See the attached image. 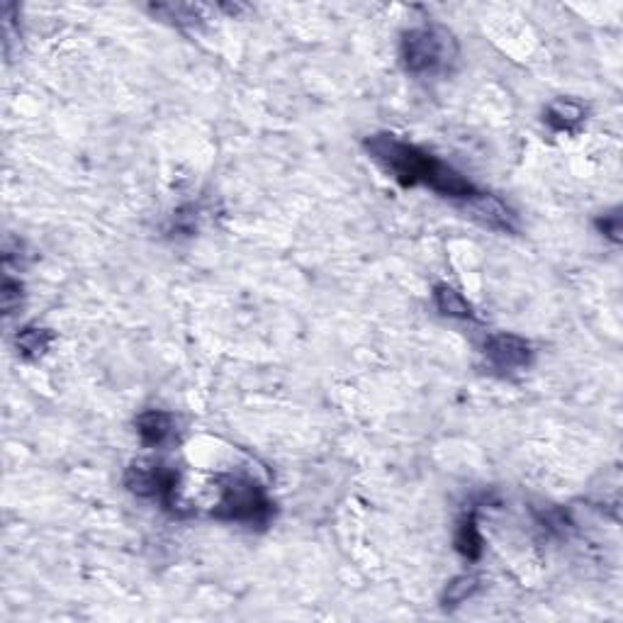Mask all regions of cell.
Wrapping results in <instances>:
<instances>
[{
	"instance_id": "8fae6325",
	"label": "cell",
	"mask_w": 623,
	"mask_h": 623,
	"mask_svg": "<svg viewBox=\"0 0 623 623\" xmlns=\"http://www.w3.org/2000/svg\"><path fill=\"white\" fill-rule=\"evenodd\" d=\"M52 341H54L52 331L42 327H25L20 329L18 336H15V346H18L20 356L27 358V361L42 358L44 353L49 351V346H52Z\"/></svg>"
},
{
	"instance_id": "9c48e42d",
	"label": "cell",
	"mask_w": 623,
	"mask_h": 623,
	"mask_svg": "<svg viewBox=\"0 0 623 623\" xmlns=\"http://www.w3.org/2000/svg\"><path fill=\"white\" fill-rule=\"evenodd\" d=\"M434 305L436 310L448 319H463V322H468V319L473 322V319H477L475 307L465 300V295L460 293V290H456L448 283H439L434 288Z\"/></svg>"
},
{
	"instance_id": "7a4b0ae2",
	"label": "cell",
	"mask_w": 623,
	"mask_h": 623,
	"mask_svg": "<svg viewBox=\"0 0 623 623\" xmlns=\"http://www.w3.org/2000/svg\"><path fill=\"white\" fill-rule=\"evenodd\" d=\"M217 499L212 516L229 524H244L263 529L275 516V504L266 487L258 485L249 475H217Z\"/></svg>"
},
{
	"instance_id": "30bf717a",
	"label": "cell",
	"mask_w": 623,
	"mask_h": 623,
	"mask_svg": "<svg viewBox=\"0 0 623 623\" xmlns=\"http://www.w3.org/2000/svg\"><path fill=\"white\" fill-rule=\"evenodd\" d=\"M482 533L480 526H477V516L475 512L465 514L463 519L458 521V529H456V550L463 558L468 560H480L482 555Z\"/></svg>"
},
{
	"instance_id": "5b68a950",
	"label": "cell",
	"mask_w": 623,
	"mask_h": 623,
	"mask_svg": "<svg viewBox=\"0 0 623 623\" xmlns=\"http://www.w3.org/2000/svg\"><path fill=\"white\" fill-rule=\"evenodd\" d=\"M485 356L497 370L514 373V370H524L531 366L533 346L524 339V336L509 334V331H499V334L487 336Z\"/></svg>"
},
{
	"instance_id": "7c38bea8",
	"label": "cell",
	"mask_w": 623,
	"mask_h": 623,
	"mask_svg": "<svg viewBox=\"0 0 623 623\" xmlns=\"http://www.w3.org/2000/svg\"><path fill=\"white\" fill-rule=\"evenodd\" d=\"M480 589V577L477 575H458L453 577L451 582L446 585V592H443V606L446 609H456V606L465 604L470 597Z\"/></svg>"
},
{
	"instance_id": "5bb4252c",
	"label": "cell",
	"mask_w": 623,
	"mask_h": 623,
	"mask_svg": "<svg viewBox=\"0 0 623 623\" xmlns=\"http://www.w3.org/2000/svg\"><path fill=\"white\" fill-rule=\"evenodd\" d=\"M594 224H597V229L604 234L606 239H611L614 244H619L621 241V215H619V210L609 212V215L597 217V222Z\"/></svg>"
},
{
	"instance_id": "3957f363",
	"label": "cell",
	"mask_w": 623,
	"mask_h": 623,
	"mask_svg": "<svg viewBox=\"0 0 623 623\" xmlns=\"http://www.w3.org/2000/svg\"><path fill=\"white\" fill-rule=\"evenodd\" d=\"M402 66L414 76L441 74L451 69L458 59L456 37L439 25L412 27L402 35L400 42Z\"/></svg>"
},
{
	"instance_id": "6da1fadb",
	"label": "cell",
	"mask_w": 623,
	"mask_h": 623,
	"mask_svg": "<svg viewBox=\"0 0 623 623\" xmlns=\"http://www.w3.org/2000/svg\"><path fill=\"white\" fill-rule=\"evenodd\" d=\"M363 147H366L370 159L383 168L387 176H392L397 183L404 185V188L426 185V188L443 195V198L465 202L473 200L480 193L475 183L468 181L456 168L443 164L434 154L419 149L417 144L404 142V139L390 132L370 134L363 142Z\"/></svg>"
},
{
	"instance_id": "52a82bcc",
	"label": "cell",
	"mask_w": 623,
	"mask_h": 623,
	"mask_svg": "<svg viewBox=\"0 0 623 623\" xmlns=\"http://www.w3.org/2000/svg\"><path fill=\"white\" fill-rule=\"evenodd\" d=\"M134 426H137L139 439L149 448L166 446L168 441L176 439V417L164 409H147L134 419Z\"/></svg>"
},
{
	"instance_id": "8992f818",
	"label": "cell",
	"mask_w": 623,
	"mask_h": 623,
	"mask_svg": "<svg viewBox=\"0 0 623 623\" xmlns=\"http://www.w3.org/2000/svg\"><path fill=\"white\" fill-rule=\"evenodd\" d=\"M470 217H475L477 222L485 224V227L497 229V232L516 234L519 232V220L497 195L490 193H477L473 200H468Z\"/></svg>"
},
{
	"instance_id": "277c9868",
	"label": "cell",
	"mask_w": 623,
	"mask_h": 623,
	"mask_svg": "<svg viewBox=\"0 0 623 623\" xmlns=\"http://www.w3.org/2000/svg\"><path fill=\"white\" fill-rule=\"evenodd\" d=\"M125 487L142 499H156L168 512L183 516L178 502V473L164 463H132L125 470Z\"/></svg>"
},
{
	"instance_id": "4fadbf2b",
	"label": "cell",
	"mask_w": 623,
	"mask_h": 623,
	"mask_svg": "<svg viewBox=\"0 0 623 623\" xmlns=\"http://www.w3.org/2000/svg\"><path fill=\"white\" fill-rule=\"evenodd\" d=\"M0 302H3L5 317H10V314L18 310L20 302H22V283H20V280H15V278H10V275H5V278H3V290H0Z\"/></svg>"
},
{
	"instance_id": "ba28073f",
	"label": "cell",
	"mask_w": 623,
	"mask_h": 623,
	"mask_svg": "<svg viewBox=\"0 0 623 623\" xmlns=\"http://www.w3.org/2000/svg\"><path fill=\"white\" fill-rule=\"evenodd\" d=\"M587 120V108L580 100L572 98H558L553 103H548V108L543 110V122L553 129V132H565L575 134L580 132V127Z\"/></svg>"
}]
</instances>
